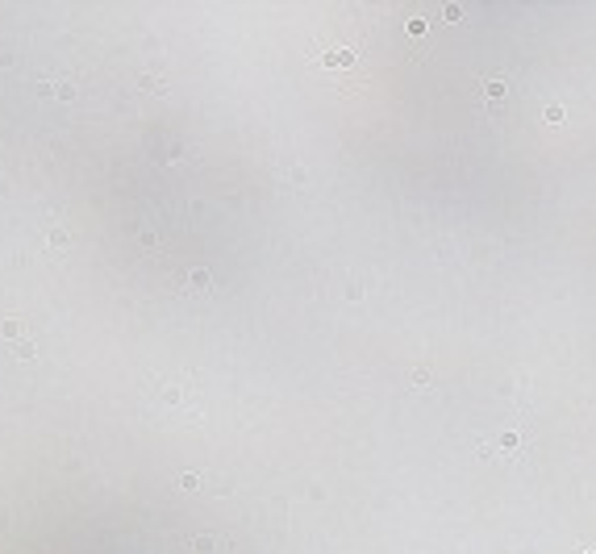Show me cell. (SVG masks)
Here are the masks:
<instances>
[{
  "label": "cell",
  "instance_id": "4fadbf2b",
  "mask_svg": "<svg viewBox=\"0 0 596 554\" xmlns=\"http://www.w3.org/2000/svg\"><path fill=\"white\" fill-rule=\"evenodd\" d=\"M408 33H425V17H413V21H408Z\"/></svg>",
  "mask_w": 596,
  "mask_h": 554
},
{
  "label": "cell",
  "instance_id": "3957f363",
  "mask_svg": "<svg viewBox=\"0 0 596 554\" xmlns=\"http://www.w3.org/2000/svg\"><path fill=\"white\" fill-rule=\"evenodd\" d=\"M484 104H500V100H505L509 96V84H505V79H484Z\"/></svg>",
  "mask_w": 596,
  "mask_h": 554
},
{
  "label": "cell",
  "instance_id": "277c9868",
  "mask_svg": "<svg viewBox=\"0 0 596 554\" xmlns=\"http://www.w3.org/2000/svg\"><path fill=\"white\" fill-rule=\"evenodd\" d=\"M46 242H50V246H54V250H67V242H71V233H67L63 225H54L50 233H46Z\"/></svg>",
  "mask_w": 596,
  "mask_h": 554
},
{
  "label": "cell",
  "instance_id": "9c48e42d",
  "mask_svg": "<svg viewBox=\"0 0 596 554\" xmlns=\"http://www.w3.org/2000/svg\"><path fill=\"white\" fill-rule=\"evenodd\" d=\"M54 96H58V100H75V88H71V84H58Z\"/></svg>",
  "mask_w": 596,
  "mask_h": 554
},
{
  "label": "cell",
  "instance_id": "6da1fadb",
  "mask_svg": "<svg viewBox=\"0 0 596 554\" xmlns=\"http://www.w3.org/2000/svg\"><path fill=\"white\" fill-rule=\"evenodd\" d=\"M521 446H525V442H521V433H517V429H505V433H496L492 442H484V450H488V454H496V450H500L505 458H517V454H521Z\"/></svg>",
  "mask_w": 596,
  "mask_h": 554
},
{
  "label": "cell",
  "instance_id": "8992f818",
  "mask_svg": "<svg viewBox=\"0 0 596 554\" xmlns=\"http://www.w3.org/2000/svg\"><path fill=\"white\" fill-rule=\"evenodd\" d=\"M542 117H546L551 125H559V121H563V104H546V109H542Z\"/></svg>",
  "mask_w": 596,
  "mask_h": 554
},
{
  "label": "cell",
  "instance_id": "5bb4252c",
  "mask_svg": "<svg viewBox=\"0 0 596 554\" xmlns=\"http://www.w3.org/2000/svg\"><path fill=\"white\" fill-rule=\"evenodd\" d=\"M584 554H596V550H584Z\"/></svg>",
  "mask_w": 596,
  "mask_h": 554
},
{
  "label": "cell",
  "instance_id": "30bf717a",
  "mask_svg": "<svg viewBox=\"0 0 596 554\" xmlns=\"http://www.w3.org/2000/svg\"><path fill=\"white\" fill-rule=\"evenodd\" d=\"M17 355H21V359H33V342H29V338L17 342Z\"/></svg>",
  "mask_w": 596,
  "mask_h": 554
},
{
  "label": "cell",
  "instance_id": "7c38bea8",
  "mask_svg": "<svg viewBox=\"0 0 596 554\" xmlns=\"http://www.w3.org/2000/svg\"><path fill=\"white\" fill-rule=\"evenodd\" d=\"M188 279H192V284H196V288H204V284H208V271H192V275H188Z\"/></svg>",
  "mask_w": 596,
  "mask_h": 554
},
{
  "label": "cell",
  "instance_id": "ba28073f",
  "mask_svg": "<svg viewBox=\"0 0 596 554\" xmlns=\"http://www.w3.org/2000/svg\"><path fill=\"white\" fill-rule=\"evenodd\" d=\"M142 92H163V79L159 75H142Z\"/></svg>",
  "mask_w": 596,
  "mask_h": 554
},
{
  "label": "cell",
  "instance_id": "8fae6325",
  "mask_svg": "<svg viewBox=\"0 0 596 554\" xmlns=\"http://www.w3.org/2000/svg\"><path fill=\"white\" fill-rule=\"evenodd\" d=\"M442 13H446L450 21H459V17H463V4H442Z\"/></svg>",
  "mask_w": 596,
  "mask_h": 554
},
{
  "label": "cell",
  "instance_id": "7a4b0ae2",
  "mask_svg": "<svg viewBox=\"0 0 596 554\" xmlns=\"http://www.w3.org/2000/svg\"><path fill=\"white\" fill-rule=\"evenodd\" d=\"M355 50H350V46H338V50H330V54H321V63L325 67H355Z\"/></svg>",
  "mask_w": 596,
  "mask_h": 554
},
{
  "label": "cell",
  "instance_id": "5b68a950",
  "mask_svg": "<svg viewBox=\"0 0 596 554\" xmlns=\"http://www.w3.org/2000/svg\"><path fill=\"white\" fill-rule=\"evenodd\" d=\"M0 334H4L8 342H21V321H17V317H4V325H0Z\"/></svg>",
  "mask_w": 596,
  "mask_h": 554
},
{
  "label": "cell",
  "instance_id": "52a82bcc",
  "mask_svg": "<svg viewBox=\"0 0 596 554\" xmlns=\"http://www.w3.org/2000/svg\"><path fill=\"white\" fill-rule=\"evenodd\" d=\"M192 550H196V554H213V538H204V534L192 538Z\"/></svg>",
  "mask_w": 596,
  "mask_h": 554
}]
</instances>
